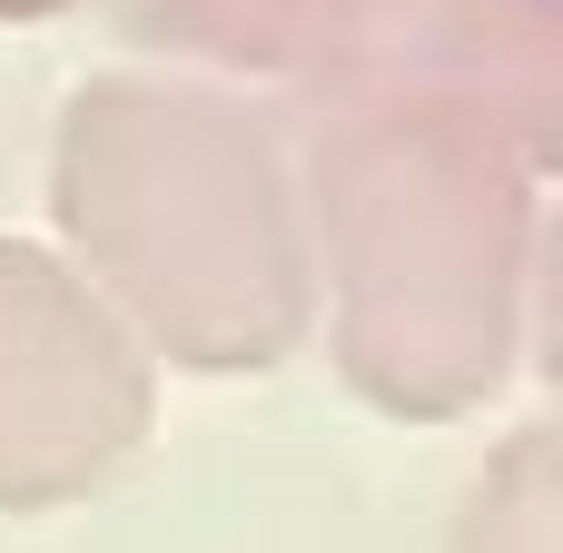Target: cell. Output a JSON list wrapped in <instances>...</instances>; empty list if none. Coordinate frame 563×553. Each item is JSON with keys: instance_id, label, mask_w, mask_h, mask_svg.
<instances>
[{"instance_id": "1", "label": "cell", "mask_w": 563, "mask_h": 553, "mask_svg": "<svg viewBox=\"0 0 563 553\" xmlns=\"http://www.w3.org/2000/svg\"><path fill=\"white\" fill-rule=\"evenodd\" d=\"M287 148L336 376L386 425L485 416L534 346L554 168L455 99L297 109Z\"/></svg>"}, {"instance_id": "2", "label": "cell", "mask_w": 563, "mask_h": 553, "mask_svg": "<svg viewBox=\"0 0 563 553\" xmlns=\"http://www.w3.org/2000/svg\"><path fill=\"white\" fill-rule=\"evenodd\" d=\"M49 247L168 376H267L317 336L297 148L267 99L109 69L49 129Z\"/></svg>"}, {"instance_id": "3", "label": "cell", "mask_w": 563, "mask_h": 553, "mask_svg": "<svg viewBox=\"0 0 563 553\" xmlns=\"http://www.w3.org/2000/svg\"><path fill=\"white\" fill-rule=\"evenodd\" d=\"M139 40L218 89L336 99H455L525 158L563 168V10L554 0H129Z\"/></svg>"}, {"instance_id": "4", "label": "cell", "mask_w": 563, "mask_h": 553, "mask_svg": "<svg viewBox=\"0 0 563 553\" xmlns=\"http://www.w3.org/2000/svg\"><path fill=\"white\" fill-rule=\"evenodd\" d=\"M158 435V366L49 237H0V515L109 495Z\"/></svg>"}, {"instance_id": "5", "label": "cell", "mask_w": 563, "mask_h": 553, "mask_svg": "<svg viewBox=\"0 0 563 553\" xmlns=\"http://www.w3.org/2000/svg\"><path fill=\"white\" fill-rule=\"evenodd\" d=\"M445 553H563V435L554 425H515L475 465V485L445 524Z\"/></svg>"}, {"instance_id": "6", "label": "cell", "mask_w": 563, "mask_h": 553, "mask_svg": "<svg viewBox=\"0 0 563 553\" xmlns=\"http://www.w3.org/2000/svg\"><path fill=\"white\" fill-rule=\"evenodd\" d=\"M59 10H79V0H0V20H59Z\"/></svg>"}]
</instances>
